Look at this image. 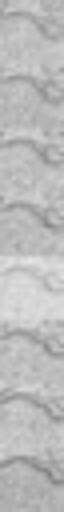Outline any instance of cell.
Returning <instances> with one entry per match:
<instances>
[{
    "mask_svg": "<svg viewBox=\"0 0 64 512\" xmlns=\"http://www.w3.org/2000/svg\"><path fill=\"white\" fill-rule=\"evenodd\" d=\"M0 200H4V208H32L48 224L60 228V220H64L60 164L48 160L32 144H4L0 148Z\"/></svg>",
    "mask_w": 64,
    "mask_h": 512,
    "instance_id": "cell-2",
    "label": "cell"
},
{
    "mask_svg": "<svg viewBox=\"0 0 64 512\" xmlns=\"http://www.w3.org/2000/svg\"><path fill=\"white\" fill-rule=\"evenodd\" d=\"M0 76L32 80L40 88H60L64 80V44L28 16H4L0 24Z\"/></svg>",
    "mask_w": 64,
    "mask_h": 512,
    "instance_id": "cell-7",
    "label": "cell"
},
{
    "mask_svg": "<svg viewBox=\"0 0 64 512\" xmlns=\"http://www.w3.org/2000/svg\"><path fill=\"white\" fill-rule=\"evenodd\" d=\"M0 140L32 144L48 160L60 164L64 156L60 88H40L32 80H4L0 84Z\"/></svg>",
    "mask_w": 64,
    "mask_h": 512,
    "instance_id": "cell-1",
    "label": "cell"
},
{
    "mask_svg": "<svg viewBox=\"0 0 64 512\" xmlns=\"http://www.w3.org/2000/svg\"><path fill=\"white\" fill-rule=\"evenodd\" d=\"M0 388L4 396H28L52 412L64 404V360L56 348L24 332H4L0 340Z\"/></svg>",
    "mask_w": 64,
    "mask_h": 512,
    "instance_id": "cell-4",
    "label": "cell"
},
{
    "mask_svg": "<svg viewBox=\"0 0 64 512\" xmlns=\"http://www.w3.org/2000/svg\"><path fill=\"white\" fill-rule=\"evenodd\" d=\"M0 324L4 332L36 336L40 344L60 352L64 340V296L48 280L32 272H4L0 276Z\"/></svg>",
    "mask_w": 64,
    "mask_h": 512,
    "instance_id": "cell-5",
    "label": "cell"
},
{
    "mask_svg": "<svg viewBox=\"0 0 64 512\" xmlns=\"http://www.w3.org/2000/svg\"><path fill=\"white\" fill-rule=\"evenodd\" d=\"M0 268L4 272H32L52 288L64 284V244L60 228L48 224L32 208H4L0 212Z\"/></svg>",
    "mask_w": 64,
    "mask_h": 512,
    "instance_id": "cell-3",
    "label": "cell"
},
{
    "mask_svg": "<svg viewBox=\"0 0 64 512\" xmlns=\"http://www.w3.org/2000/svg\"><path fill=\"white\" fill-rule=\"evenodd\" d=\"M4 16H28L52 36L64 28V0H4Z\"/></svg>",
    "mask_w": 64,
    "mask_h": 512,
    "instance_id": "cell-9",
    "label": "cell"
},
{
    "mask_svg": "<svg viewBox=\"0 0 64 512\" xmlns=\"http://www.w3.org/2000/svg\"><path fill=\"white\" fill-rule=\"evenodd\" d=\"M0 512H64L60 472L32 464V460H4Z\"/></svg>",
    "mask_w": 64,
    "mask_h": 512,
    "instance_id": "cell-8",
    "label": "cell"
},
{
    "mask_svg": "<svg viewBox=\"0 0 64 512\" xmlns=\"http://www.w3.org/2000/svg\"><path fill=\"white\" fill-rule=\"evenodd\" d=\"M0 452L4 460H32L52 472H60L64 460V424L60 412L28 400V396H4L0 408Z\"/></svg>",
    "mask_w": 64,
    "mask_h": 512,
    "instance_id": "cell-6",
    "label": "cell"
}]
</instances>
